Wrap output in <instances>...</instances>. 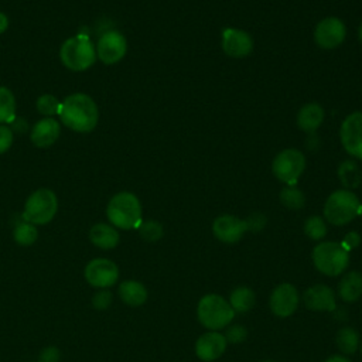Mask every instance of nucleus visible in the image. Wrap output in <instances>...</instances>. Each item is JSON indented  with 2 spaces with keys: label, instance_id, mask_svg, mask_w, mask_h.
<instances>
[{
  "label": "nucleus",
  "instance_id": "nucleus-45",
  "mask_svg": "<svg viewBox=\"0 0 362 362\" xmlns=\"http://www.w3.org/2000/svg\"><path fill=\"white\" fill-rule=\"evenodd\" d=\"M361 354H362V344H361Z\"/></svg>",
  "mask_w": 362,
  "mask_h": 362
},
{
  "label": "nucleus",
  "instance_id": "nucleus-8",
  "mask_svg": "<svg viewBox=\"0 0 362 362\" xmlns=\"http://www.w3.org/2000/svg\"><path fill=\"white\" fill-rule=\"evenodd\" d=\"M305 156L294 147L279 151L272 161L273 175L286 185H297L305 170Z\"/></svg>",
  "mask_w": 362,
  "mask_h": 362
},
{
  "label": "nucleus",
  "instance_id": "nucleus-28",
  "mask_svg": "<svg viewBox=\"0 0 362 362\" xmlns=\"http://www.w3.org/2000/svg\"><path fill=\"white\" fill-rule=\"evenodd\" d=\"M13 239L20 246H31L38 239V229L30 222H20L13 229Z\"/></svg>",
  "mask_w": 362,
  "mask_h": 362
},
{
  "label": "nucleus",
  "instance_id": "nucleus-19",
  "mask_svg": "<svg viewBox=\"0 0 362 362\" xmlns=\"http://www.w3.org/2000/svg\"><path fill=\"white\" fill-rule=\"evenodd\" d=\"M325 117L324 107L317 102H308L300 107L297 112V126L300 130L305 132L307 134L315 133L318 127L322 124Z\"/></svg>",
  "mask_w": 362,
  "mask_h": 362
},
{
  "label": "nucleus",
  "instance_id": "nucleus-33",
  "mask_svg": "<svg viewBox=\"0 0 362 362\" xmlns=\"http://www.w3.org/2000/svg\"><path fill=\"white\" fill-rule=\"evenodd\" d=\"M226 341L230 342V344H239L242 341L246 339L247 337V331L243 325H239V324H233V325H228L226 327V332L223 334Z\"/></svg>",
  "mask_w": 362,
  "mask_h": 362
},
{
  "label": "nucleus",
  "instance_id": "nucleus-42",
  "mask_svg": "<svg viewBox=\"0 0 362 362\" xmlns=\"http://www.w3.org/2000/svg\"><path fill=\"white\" fill-rule=\"evenodd\" d=\"M358 216H361V218H362V204H361V208H359V214H358Z\"/></svg>",
  "mask_w": 362,
  "mask_h": 362
},
{
  "label": "nucleus",
  "instance_id": "nucleus-21",
  "mask_svg": "<svg viewBox=\"0 0 362 362\" xmlns=\"http://www.w3.org/2000/svg\"><path fill=\"white\" fill-rule=\"evenodd\" d=\"M119 298L129 307H140L147 301L148 291L139 280H123L117 287Z\"/></svg>",
  "mask_w": 362,
  "mask_h": 362
},
{
  "label": "nucleus",
  "instance_id": "nucleus-22",
  "mask_svg": "<svg viewBox=\"0 0 362 362\" xmlns=\"http://www.w3.org/2000/svg\"><path fill=\"white\" fill-rule=\"evenodd\" d=\"M338 296L345 303H354L362 296V273L352 270L342 276L338 283Z\"/></svg>",
  "mask_w": 362,
  "mask_h": 362
},
{
  "label": "nucleus",
  "instance_id": "nucleus-20",
  "mask_svg": "<svg viewBox=\"0 0 362 362\" xmlns=\"http://www.w3.org/2000/svg\"><path fill=\"white\" fill-rule=\"evenodd\" d=\"M89 240L93 246L102 250H110L119 245L120 235L113 225L98 222L89 229Z\"/></svg>",
  "mask_w": 362,
  "mask_h": 362
},
{
  "label": "nucleus",
  "instance_id": "nucleus-44",
  "mask_svg": "<svg viewBox=\"0 0 362 362\" xmlns=\"http://www.w3.org/2000/svg\"><path fill=\"white\" fill-rule=\"evenodd\" d=\"M30 362H40V361H30Z\"/></svg>",
  "mask_w": 362,
  "mask_h": 362
},
{
  "label": "nucleus",
  "instance_id": "nucleus-25",
  "mask_svg": "<svg viewBox=\"0 0 362 362\" xmlns=\"http://www.w3.org/2000/svg\"><path fill=\"white\" fill-rule=\"evenodd\" d=\"M16 109L14 93L7 86L0 85V124H8L16 119Z\"/></svg>",
  "mask_w": 362,
  "mask_h": 362
},
{
  "label": "nucleus",
  "instance_id": "nucleus-23",
  "mask_svg": "<svg viewBox=\"0 0 362 362\" xmlns=\"http://www.w3.org/2000/svg\"><path fill=\"white\" fill-rule=\"evenodd\" d=\"M255 301H256V296H255V291L249 287H245V286H239L236 288H233L229 294V304L232 307V310L239 314H243V313H247L253 308L255 305Z\"/></svg>",
  "mask_w": 362,
  "mask_h": 362
},
{
  "label": "nucleus",
  "instance_id": "nucleus-5",
  "mask_svg": "<svg viewBox=\"0 0 362 362\" xmlns=\"http://www.w3.org/2000/svg\"><path fill=\"white\" fill-rule=\"evenodd\" d=\"M197 317L201 325L209 331H221L232 322L235 311L232 310L228 300L219 294L211 293L205 294L198 301Z\"/></svg>",
  "mask_w": 362,
  "mask_h": 362
},
{
  "label": "nucleus",
  "instance_id": "nucleus-10",
  "mask_svg": "<svg viewBox=\"0 0 362 362\" xmlns=\"http://www.w3.org/2000/svg\"><path fill=\"white\" fill-rule=\"evenodd\" d=\"M96 57L106 65L120 62L127 52V40L117 30L105 31L96 44Z\"/></svg>",
  "mask_w": 362,
  "mask_h": 362
},
{
  "label": "nucleus",
  "instance_id": "nucleus-4",
  "mask_svg": "<svg viewBox=\"0 0 362 362\" xmlns=\"http://www.w3.org/2000/svg\"><path fill=\"white\" fill-rule=\"evenodd\" d=\"M93 42L82 34L65 40L59 48V59L65 68L74 72L86 71L96 62Z\"/></svg>",
  "mask_w": 362,
  "mask_h": 362
},
{
  "label": "nucleus",
  "instance_id": "nucleus-11",
  "mask_svg": "<svg viewBox=\"0 0 362 362\" xmlns=\"http://www.w3.org/2000/svg\"><path fill=\"white\" fill-rule=\"evenodd\" d=\"M346 37L345 23L334 16L320 20L314 28V41L321 49H334L339 47Z\"/></svg>",
  "mask_w": 362,
  "mask_h": 362
},
{
  "label": "nucleus",
  "instance_id": "nucleus-16",
  "mask_svg": "<svg viewBox=\"0 0 362 362\" xmlns=\"http://www.w3.org/2000/svg\"><path fill=\"white\" fill-rule=\"evenodd\" d=\"M228 345L225 335L219 331H208L195 342V355L204 362H212L222 356Z\"/></svg>",
  "mask_w": 362,
  "mask_h": 362
},
{
  "label": "nucleus",
  "instance_id": "nucleus-37",
  "mask_svg": "<svg viewBox=\"0 0 362 362\" xmlns=\"http://www.w3.org/2000/svg\"><path fill=\"white\" fill-rule=\"evenodd\" d=\"M348 252L352 249H356L361 245V235L355 230H351L348 233H345V236L342 238V242H339Z\"/></svg>",
  "mask_w": 362,
  "mask_h": 362
},
{
  "label": "nucleus",
  "instance_id": "nucleus-34",
  "mask_svg": "<svg viewBox=\"0 0 362 362\" xmlns=\"http://www.w3.org/2000/svg\"><path fill=\"white\" fill-rule=\"evenodd\" d=\"M245 223H246V229L247 230H252V232H260L266 223H267V218L260 214V212H253L250 214L246 219H245Z\"/></svg>",
  "mask_w": 362,
  "mask_h": 362
},
{
  "label": "nucleus",
  "instance_id": "nucleus-36",
  "mask_svg": "<svg viewBox=\"0 0 362 362\" xmlns=\"http://www.w3.org/2000/svg\"><path fill=\"white\" fill-rule=\"evenodd\" d=\"M40 362H59L61 351L57 346H47L40 352Z\"/></svg>",
  "mask_w": 362,
  "mask_h": 362
},
{
  "label": "nucleus",
  "instance_id": "nucleus-29",
  "mask_svg": "<svg viewBox=\"0 0 362 362\" xmlns=\"http://www.w3.org/2000/svg\"><path fill=\"white\" fill-rule=\"evenodd\" d=\"M303 229L305 236L311 240H321L327 235V222L322 216L311 215L305 219Z\"/></svg>",
  "mask_w": 362,
  "mask_h": 362
},
{
  "label": "nucleus",
  "instance_id": "nucleus-18",
  "mask_svg": "<svg viewBox=\"0 0 362 362\" xmlns=\"http://www.w3.org/2000/svg\"><path fill=\"white\" fill-rule=\"evenodd\" d=\"M61 134V126L59 122L54 117H42L38 122L34 123V126L30 130V139L31 143L35 147L45 148L52 146Z\"/></svg>",
  "mask_w": 362,
  "mask_h": 362
},
{
  "label": "nucleus",
  "instance_id": "nucleus-12",
  "mask_svg": "<svg viewBox=\"0 0 362 362\" xmlns=\"http://www.w3.org/2000/svg\"><path fill=\"white\" fill-rule=\"evenodd\" d=\"M339 140L351 157L362 160V112H352L342 120Z\"/></svg>",
  "mask_w": 362,
  "mask_h": 362
},
{
  "label": "nucleus",
  "instance_id": "nucleus-2",
  "mask_svg": "<svg viewBox=\"0 0 362 362\" xmlns=\"http://www.w3.org/2000/svg\"><path fill=\"white\" fill-rule=\"evenodd\" d=\"M106 216L116 229H137L143 222L141 202L133 192H117L106 205Z\"/></svg>",
  "mask_w": 362,
  "mask_h": 362
},
{
  "label": "nucleus",
  "instance_id": "nucleus-41",
  "mask_svg": "<svg viewBox=\"0 0 362 362\" xmlns=\"http://www.w3.org/2000/svg\"><path fill=\"white\" fill-rule=\"evenodd\" d=\"M358 40H359V42L362 44V21H361V24H359V27H358Z\"/></svg>",
  "mask_w": 362,
  "mask_h": 362
},
{
  "label": "nucleus",
  "instance_id": "nucleus-14",
  "mask_svg": "<svg viewBox=\"0 0 362 362\" xmlns=\"http://www.w3.org/2000/svg\"><path fill=\"white\" fill-rule=\"evenodd\" d=\"M221 48L230 58H245L253 51V40L240 28L226 27L221 34Z\"/></svg>",
  "mask_w": 362,
  "mask_h": 362
},
{
  "label": "nucleus",
  "instance_id": "nucleus-24",
  "mask_svg": "<svg viewBox=\"0 0 362 362\" xmlns=\"http://www.w3.org/2000/svg\"><path fill=\"white\" fill-rule=\"evenodd\" d=\"M338 178L345 189L358 188L362 181V173L355 161L345 160L338 167Z\"/></svg>",
  "mask_w": 362,
  "mask_h": 362
},
{
  "label": "nucleus",
  "instance_id": "nucleus-30",
  "mask_svg": "<svg viewBox=\"0 0 362 362\" xmlns=\"http://www.w3.org/2000/svg\"><path fill=\"white\" fill-rule=\"evenodd\" d=\"M35 107L38 113L42 115L44 117H54L55 115L59 113L61 102L57 99V96L51 93H42L41 96H38L35 102Z\"/></svg>",
  "mask_w": 362,
  "mask_h": 362
},
{
  "label": "nucleus",
  "instance_id": "nucleus-15",
  "mask_svg": "<svg viewBox=\"0 0 362 362\" xmlns=\"http://www.w3.org/2000/svg\"><path fill=\"white\" fill-rule=\"evenodd\" d=\"M245 219H240L230 214L219 215L212 222L214 236L223 243H236L246 232Z\"/></svg>",
  "mask_w": 362,
  "mask_h": 362
},
{
  "label": "nucleus",
  "instance_id": "nucleus-6",
  "mask_svg": "<svg viewBox=\"0 0 362 362\" xmlns=\"http://www.w3.org/2000/svg\"><path fill=\"white\" fill-rule=\"evenodd\" d=\"M311 257L315 269L328 277L342 274L349 264V252L339 242L332 240L317 243Z\"/></svg>",
  "mask_w": 362,
  "mask_h": 362
},
{
  "label": "nucleus",
  "instance_id": "nucleus-26",
  "mask_svg": "<svg viewBox=\"0 0 362 362\" xmlns=\"http://www.w3.org/2000/svg\"><path fill=\"white\" fill-rule=\"evenodd\" d=\"M338 349L345 355H352L359 345V335L352 327H342L335 335Z\"/></svg>",
  "mask_w": 362,
  "mask_h": 362
},
{
  "label": "nucleus",
  "instance_id": "nucleus-7",
  "mask_svg": "<svg viewBox=\"0 0 362 362\" xmlns=\"http://www.w3.org/2000/svg\"><path fill=\"white\" fill-rule=\"evenodd\" d=\"M58 212V198L57 194L49 188H38L30 194L24 204L23 221L33 225L49 223Z\"/></svg>",
  "mask_w": 362,
  "mask_h": 362
},
{
  "label": "nucleus",
  "instance_id": "nucleus-13",
  "mask_svg": "<svg viewBox=\"0 0 362 362\" xmlns=\"http://www.w3.org/2000/svg\"><path fill=\"white\" fill-rule=\"evenodd\" d=\"M300 296L291 283H280L276 286L269 298L272 313L279 318H287L297 310Z\"/></svg>",
  "mask_w": 362,
  "mask_h": 362
},
{
  "label": "nucleus",
  "instance_id": "nucleus-40",
  "mask_svg": "<svg viewBox=\"0 0 362 362\" xmlns=\"http://www.w3.org/2000/svg\"><path fill=\"white\" fill-rule=\"evenodd\" d=\"M325 362H351V361L344 355H332L328 359H325Z\"/></svg>",
  "mask_w": 362,
  "mask_h": 362
},
{
  "label": "nucleus",
  "instance_id": "nucleus-9",
  "mask_svg": "<svg viewBox=\"0 0 362 362\" xmlns=\"http://www.w3.org/2000/svg\"><path fill=\"white\" fill-rule=\"evenodd\" d=\"M83 277L95 288H109L119 280V267L110 259L95 257L86 263Z\"/></svg>",
  "mask_w": 362,
  "mask_h": 362
},
{
  "label": "nucleus",
  "instance_id": "nucleus-35",
  "mask_svg": "<svg viewBox=\"0 0 362 362\" xmlns=\"http://www.w3.org/2000/svg\"><path fill=\"white\" fill-rule=\"evenodd\" d=\"M14 133L6 124H0V154H4L13 146Z\"/></svg>",
  "mask_w": 362,
  "mask_h": 362
},
{
  "label": "nucleus",
  "instance_id": "nucleus-27",
  "mask_svg": "<svg viewBox=\"0 0 362 362\" xmlns=\"http://www.w3.org/2000/svg\"><path fill=\"white\" fill-rule=\"evenodd\" d=\"M279 199L286 208L291 211L301 209L305 205V195L300 188H297V185L283 187L279 194Z\"/></svg>",
  "mask_w": 362,
  "mask_h": 362
},
{
  "label": "nucleus",
  "instance_id": "nucleus-17",
  "mask_svg": "<svg viewBox=\"0 0 362 362\" xmlns=\"http://www.w3.org/2000/svg\"><path fill=\"white\" fill-rule=\"evenodd\" d=\"M303 303L313 311H334L337 307L335 294L325 284H314L303 293Z\"/></svg>",
  "mask_w": 362,
  "mask_h": 362
},
{
  "label": "nucleus",
  "instance_id": "nucleus-38",
  "mask_svg": "<svg viewBox=\"0 0 362 362\" xmlns=\"http://www.w3.org/2000/svg\"><path fill=\"white\" fill-rule=\"evenodd\" d=\"M11 132L14 133V132H17V133H24V132H27L28 130V123H27V120L24 119V117H16L11 123Z\"/></svg>",
  "mask_w": 362,
  "mask_h": 362
},
{
  "label": "nucleus",
  "instance_id": "nucleus-1",
  "mask_svg": "<svg viewBox=\"0 0 362 362\" xmlns=\"http://www.w3.org/2000/svg\"><path fill=\"white\" fill-rule=\"evenodd\" d=\"M58 117L72 132L89 133L99 122V109L89 95L76 92L61 102Z\"/></svg>",
  "mask_w": 362,
  "mask_h": 362
},
{
  "label": "nucleus",
  "instance_id": "nucleus-39",
  "mask_svg": "<svg viewBox=\"0 0 362 362\" xmlns=\"http://www.w3.org/2000/svg\"><path fill=\"white\" fill-rule=\"evenodd\" d=\"M8 24H10V21H8L7 14H4L3 11H0V34H3V33L7 31Z\"/></svg>",
  "mask_w": 362,
  "mask_h": 362
},
{
  "label": "nucleus",
  "instance_id": "nucleus-32",
  "mask_svg": "<svg viewBox=\"0 0 362 362\" xmlns=\"http://www.w3.org/2000/svg\"><path fill=\"white\" fill-rule=\"evenodd\" d=\"M112 301H113V294L112 291H109L107 288H99L90 303H92V307L95 310H99V311H103V310H107L110 305H112Z\"/></svg>",
  "mask_w": 362,
  "mask_h": 362
},
{
  "label": "nucleus",
  "instance_id": "nucleus-43",
  "mask_svg": "<svg viewBox=\"0 0 362 362\" xmlns=\"http://www.w3.org/2000/svg\"><path fill=\"white\" fill-rule=\"evenodd\" d=\"M262 362H276V361H262Z\"/></svg>",
  "mask_w": 362,
  "mask_h": 362
},
{
  "label": "nucleus",
  "instance_id": "nucleus-3",
  "mask_svg": "<svg viewBox=\"0 0 362 362\" xmlns=\"http://www.w3.org/2000/svg\"><path fill=\"white\" fill-rule=\"evenodd\" d=\"M361 208V201L358 195L345 188L335 189L328 195L324 204V219L334 226H344L354 221Z\"/></svg>",
  "mask_w": 362,
  "mask_h": 362
},
{
  "label": "nucleus",
  "instance_id": "nucleus-31",
  "mask_svg": "<svg viewBox=\"0 0 362 362\" xmlns=\"http://www.w3.org/2000/svg\"><path fill=\"white\" fill-rule=\"evenodd\" d=\"M140 236L146 240V242H157L163 238L164 235V228L158 221L154 219H148V221H143L140 223V226L137 228Z\"/></svg>",
  "mask_w": 362,
  "mask_h": 362
}]
</instances>
